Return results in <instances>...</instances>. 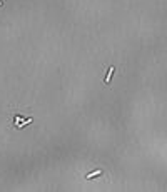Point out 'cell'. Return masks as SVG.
Returning a JSON list of instances; mask_svg holds the SVG:
<instances>
[{
  "mask_svg": "<svg viewBox=\"0 0 167 192\" xmlns=\"http://www.w3.org/2000/svg\"><path fill=\"white\" fill-rule=\"evenodd\" d=\"M28 124H32V117H22V115H18V114L13 115V126L17 129H22V127L28 126Z\"/></svg>",
  "mask_w": 167,
  "mask_h": 192,
  "instance_id": "6da1fadb",
  "label": "cell"
},
{
  "mask_svg": "<svg viewBox=\"0 0 167 192\" xmlns=\"http://www.w3.org/2000/svg\"><path fill=\"white\" fill-rule=\"evenodd\" d=\"M114 67H109V69H107V75H105V79H104V84H107V85H109L110 82H112V75H114Z\"/></svg>",
  "mask_w": 167,
  "mask_h": 192,
  "instance_id": "7a4b0ae2",
  "label": "cell"
},
{
  "mask_svg": "<svg viewBox=\"0 0 167 192\" xmlns=\"http://www.w3.org/2000/svg\"><path fill=\"white\" fill-rule=\"evenodd\" d=\"M102 175V170H94V172H90V174H87L85 175V179H94V177H100Z\"/></svg>",
  "mask_w": 167,
  "mask_h": 192,
  "instance_id": "3957f363",
  "label": "cell"
},
{
  "mask_svg": "<svg viewBox=\"0 0 167 192\" xmlns=\"http://www.w3.org/2000/svg\"><path fill=\"white\" fill-rule=\"evenodd\" d=\"M3 5V0H0V7H2Z\"/></svg>",
  "mask_w": 167,
  "mask_h": 192,
  "instance_id": "277c9868",
  "label": "cell"
}]
</instances>
